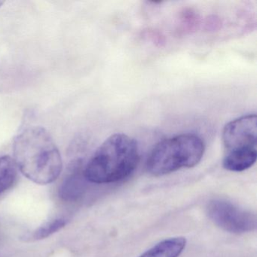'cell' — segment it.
<instances>
[{
    "mask_svg": "<svg viewBox=\"0 0 257 257\" xmlns=\"http://www.w3.org/2000/svg\"><path fill=\"white\" fill-rule=\"evenodd\" d=\"M13 156L21 172L37 184L52 183L62 171L59 150L49 132L41 126H28L16 135Z\"/></svg>",
    "mask_w": 257,
    "mask_h": 257,
    "instance_id": "cell-1",
    "label": "cell"
},
{
    "mask_svg": "<svg viewBox=\"0 0 257 257\" xmlns=\"http://www.w3.org/2000/svg\"><path fill=\"white\" fill-rule=\"evenodd\" d=\"M140 154L138 142L124 134H115L96 150L84 170V177L97 184L124 180L136 169Z\"/></svg>",
    "mask_w": 257,
    "mask_h": 257,
    "instance_id": "cell-2",
    "label": "cell"
},
{
    "mask_svg": "<svg viewBox=\"0 0 257 257\" xmlns=\"http://www.w3.org/2000/svg\"><path fill=\"white\" fill-rule=\"evenodd\" d=\"M205 146L195 134H182L158 143L147 162L148 172L156 177L167 175L182 168H193L204 156Z\"/></svg>",
    "mask_w": 257,
    "mask_h": 257,
    "instance_id": "cell-3",
    "label": "cell"
},
{
    "mask_svg": "<svg viewBox=\"0 0 257 257\" xmlns=\"http://www.w3.org/2000/svg\"><path fill=\"white\" fill-rule=\"evenodd\" d=\"M222 139L225 151L223 168L233 172L249 169L257 158L256 115L247 114L227 123Z\"/></svg>",
    "mask_w": 257,
    "mask_h": 257,
    "instance_id": "cell-4",
    "label": "cell"
},
{
    "mask_svg": "<svg viewBox=\"0 0 257 257\" xmlns=\"http://www.w3.org/2000/svg\"><path fill=\"white\" fill-rule=\"evenodd\" d=\"M209 218L219 228L235 234L250 232L256 228V216L226 200L214 199L207 204Z\"/></svg>",
    "mask_w": 257,
    "mask_h": 257,
    "instance_id": "cell-5",
    "label": "cell"
},
{
    "mask_svg": "<svg viewBox=\"0 0 257 257\" xmlns=\"http://www.w3.org/2000/svg\"><path fill=\"white\" fill-rule=\"evenodd\" d=\"M183 237L165 239L146 251L140 257H179L186 247Z\"/></svg>",
    "mask_w": 257,
    "mask_h": 257,
    "instance_id": "cell-6",
    "label": "cell"
},
{
    "mask_svg": "<svg viewBox=\"0 0 257 257\" xmlns=\"http://www.w3.org/2000/svg\"><path fill=\"white\" fill-rule=\"evenodd\" d=\"M17 166L10 156L0 157V194L10 189L17 178Z\"/></svg>",
    "mask_w": 257,
    "mask_h": 257,
    "instance_id": "cell-7",
    "label": "cell"
},
{
    "mask_svg": "<svg viewBox=\"0 0 257 257\" xmlns=\"http://www.w3.org/2000/svg\"><path fill=\"white\" fill-rule=\"evenodd\" d=\"M67 223V219H61V218L51 221L50 222H47L45 225H42L41 227L37 228L31 234H27L25 237V240H37L46 238L64 228Z\"/></svg>",
    "mask_w": 257,
    "mask_h": 257,
    "instance_id": "cell-8",
    "label": "cell"
},
{
    "mask_svg": "<svg viewBox=\"0 0 257 257\" xmlns=\"http://www.w3.org/2000/svg\"><path fill=\"white\" fill-rule=\"evenodd\" d=\"M82 180L79 174L74 173L67 177L61 187V196L64 199L73 200L77 198L82 192Z\"/></svg>",
    "mask_w": 257,
    "mask_h": 257,
    "instance_id": "cell-9",
    "label": "cell"
},
{
    "mask_svg": "<svg viewBox=\"0 0 257 257\" xmlns=\"http://www.w3.org/2000/svg\"><path fill=\"white\" fill-rule=\"evenodd\" d=\"M4 1H0V8H1V7H2L3 5H4Z\"/></svg>",
    "mask_w": 257,
    "mask_h": 257,
    "instance_id": "cell-10",
    "label": "cell"
}]
</instances>
